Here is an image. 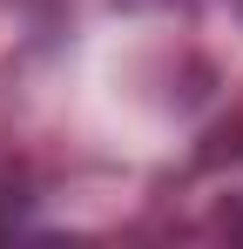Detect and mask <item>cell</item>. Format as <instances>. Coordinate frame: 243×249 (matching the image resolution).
Returning a JSON list of instances; mask_svg holds the SVG:
<instances>
[]
</instances>
